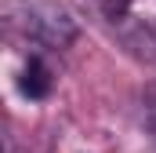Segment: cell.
Listing matches in <instances>:
<instances>
[{
  "label": "cell",
  "instance_id": "obj_3",
  "mask_svg": "<svg viewBox=\"0 0 156 153\" xmlns=\"http://www.w3.org/2000/svg\"><path fill=\"white\" fill-rule=\"evenodd\" d=\"M22 91H26L29 99H44V95L51 91V69H47L40 58H29V62H26V69H22Z\"/></svg>",
  "mask_w": 156,
  "mask_h": 153
},
{
  "label": "cell",
  "instance_id": "obj_4",
  "mask_svg": "<svg viewBox=\"0 0 156 153\" xmlns=\"http://www.w3.org/2000/svg\"><path fill=\"white\" fill-rule=\"evenodd\" d=\"M113 4H123V0H113Z\"/></svg>",
  "mask_w": 156,
  "mask_h": 153
},
{
  "label": "cell",
  "instance_id": "obj_1",
  "mask_svg": "<svg viewBox=\"0 0 156 153\" xmlns=\"http://www.w3.org/2000/svg\"><path fill=\"white\" fill-rule=\"evenodd\" d=\"M22 26H26L29 40L55 47V51H62L76 40V18L62 4H29L22 15Z\"/></svg>",
  "mask_w": 156,
  "mask_h": 153
},
{
  "label": "cell",
  "instance_id": "obj_2",
  "mask_svg": "<svg viewBox=\"0 0 156 153\" xmlns=\"http://www.w3.org/2000/svg\"><path fill=\"white\" fill-rule=\"evenodd\" d=\"M109 26H113V33L120 37V44H123L134 58L156 66V33L149 26H142L138 18H131V15H123V11H109Z\"/></svg>",
  "mask_w": 156,
  "mask_h": 153
}]
</instances>
